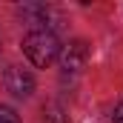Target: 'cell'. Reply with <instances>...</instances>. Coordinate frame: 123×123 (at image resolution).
Wrapping results in <instances>:
<instances>
[{
  "mask_svg": "<svg viewBox=\"0 0 123 123\" xmlns=\"http://www.w3.org/2000/svg\"><path fill=\"white\" fill-rule=\"evenodd\" d=\"M112 120H115V123H123V100L115 106V117H112Z\"/></svg>",
  "mask_w": 123,
  "mask_h": 123,
  "instance_id": "7",
  "label": "cell"
},
{
  "mask_svg": "<svg viewBox=\"0 0 123 123\" xmlns=\"http://www.w3.org/2000/svg\"><path fill=\"white\" fill-rule=\"evenodd\" d=\"M23 55L29 57L37 69H46V66H52V63L60 57V40H57V34L49 29L43 31H29L26 37H23Z\"/></svg>",
  "mask_w": 123,
  "mask_h": 123,
  "instance_id": "1",
  "label": "cell"
},
{
  "mask_svg": "<svg viewBox=\"0 0 123 123\" xmlns=\"http://www.w3.org/2000/svg\"><path fill=\"white\" fill-rule=\"evenodd\" d=\"M3 86H6V92H12L14 97H31V92H34V77H31V72H26L23 66H9L3 72Z\"/></svg>",
  "mask_w": 123,
  "mask_h": 123,
  "instance_id": "2",
  "label": "cell"
},
{
  "mask_svg": "<svg viewBox=\"0 0 123 123\" xmlns=\"http://www.w3.org/2000/svg\"><path fill=\"white\" fill-rule=\"evenodd\" d=\"M20 17L31 26V31H43V29L49 31V17H52V12H49L46 6L29 3V6H23V9H20Z\"/></svg>",
  "mask_w": 123,
  "mask_h": 123,
  "instance_id": "4",
  "label": "cell"
},
{
  "mask_svg": "<svg viewBox=\"0 0 123 123\" xmlns=\"http://www.w3.org/2000/svg\"><path fill=\"white\" fill-rule=\"evenodd\" d=\"M89 43L86 40H72L69 46H63L60 52V66L63 72H83L86 63H89Z\"/></svg>",
  "mask_w": 123,
  "mask_h": 123,
  "instance_id": "3",
  "label": "cell"
},
{
  "mask_svg": "<svg viewBox=\"0 0 123 123\" xmlns=\"http://www.w3.org/2000/svg\"><path fill=\"white\" fill-rule=\"evenodd\" d=\"M0 123H20V117H17V112L12 106H3L0 103Z\"/></svg>",
  "mask_w": 123,
  "mask_h": 123,
  "instance_id": "6",
  "label": "cell"
},
{
  "mask_svg": "<svg viewBox=\"0 0 123 123\" xmlns=\"http://www.w3.org/2000/svg\"><path fill=\"white\" fill-rule=\"evenodd\" d=\"M43 120L46 123H69V115H66V109L57 106V103H46L43 106Z\"/></svg>",
  "mask_w": 123,
  "mask_h": 123,
  "instance_id": "5",
  "label": "cell"
}]
</instances>
